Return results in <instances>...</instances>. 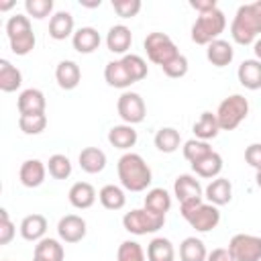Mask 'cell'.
Returning <instances> with one entry per match:
<instances>
[{"label": "cell", "instance_id": "47", "mask_svg": "<svg viewBox=\"0 0 261 261\" xmlns=\"http://www.w3.org/2000/svg\"><path fill=\"white\" fill-rule=\"evenodd\" d=\"M206 261H234V259H232V255L228 253V249H214V251L206 257Z\"/></svg>", "mask_w": 261, "mask_h": 261}, {"label": "cell", "instance_id": "14", "mask_svg": "<svg viewBox=\"0 0 261 261\" xmlns=\"http://www.w3.org/2000/svg\"><path fill=\"white\" fill-rule=\"evenodd\" d=\"M45 94L37 88H27L20 92L18 96V112L20 116H27V114H45Z\"/></svg>", "mask_w": 261, "mask_h": 261}, {"label": "cell", "instance_id": "19", "mask_svg": "<svg viewBox=\"0 0 261 261\" xmlns=\"http://www.w3.org/2000/svg\"><path fill=\"white\" fill-rule=\"evenodd\" d=\"M67 198H69V204L73 208H80V210H86L90 206H94L96 202V190L92 184L88 181H75L69 192H67Z\"/></svg>", "mask_w": 261, "mask_h": 261}, {"label": "cell", "instance_id": "32", "mask_svg": "<svg viewBox=\"0 0 261 261\" xmlns=\"http://www.w3.org/2000/svg\"><path fill=\"white\" fill-rule=\"evenodd\" d=\"M192 169H194V173H196L198 177L212 179V177H216V175L222 171V157H220L216 151H212V153L206 155L204 159L192 163Z\"/></svg>", "mask_w": 261, "mask_h": 261}, {"label": "cell", "instance_id": "40", "mask_svg": "<svg viewBox=\"0 0 261 261\" xmlns=\"http://www.w3.org/2000/svg\"><path fill=\"white\" fill-rule=\"evenodd\" d=\"M145 251L137 241H122L116 253V261H145Z\"/></svg>", "mask_w": 261, "mask_h": 261}, {"label": "cell", "instance_id": "45", "mask_svg": "<svg viewBox=\"0 0 261 261\" xmlns=\"http://www.w3.org/2000/svg\"><path fill=\"white\" fill-rule=\"evenodd\" d=\"M245 161H247L255 171L261 169V143H251V145L245 149Z\"/></svg>", "mask_w": 261, "mask_h": 261}, {"label": "cell", "instance_id": "50", "mask_svg": "<svg viewBox=\"0 0 261 261\" xmlns=\"http://www.w3.org/2000/svg\"><path fill=\"white\" fill-rule=\"evenodd\" d=\"M12 6H14V2H6V4H0V10H8Z\"/></svg>", "mask_w": 261, "mask_h": 261}, {"label": "cell", "instance_id": "48", "mask_svg": "<svg viewBox=\"0 0 261 261\" xmlns=\"http://www.w3.org/2000/svg\"><path fill=\"white\" fill-rule=\"evenodd\" d=\"M253 51H255V59L261 61V39H257V41L253 43Z\"/></svg>", "mask_w": 261, "mask_h": 261}, {"label": "cell", "instance_id": "22", "mask_svg": "<svg viewBox=\"0 0 261 261\" xmlns=\"http://www.w3.org/2000/svg\"><path fill=\"white\" fill-rule=\"evenodd\" d=\"M237 77L241 82L243 88L247 90H259L261 88V61L257 59H245L239 69H237Z\"/></svg>", "mask_w": 261, "mask_h": 261}, {"label": "cell", "instance_id": "25", "mask_svg": "<svg viewBox=\"0 0 261 261\" xmlns=\"http://www.w3.org/2000/svg\"><path fill=\"white\" fill-rule=\"evenodd\" d=\"M206 57H208V61H210L214 67H224V65H228V63L232 61L234 51H232V45H230L228 41L216 39V41H212V43L208 45Z\"/></svg>", "mask_w": 261, "mask_h": 261}, {"label": "cell", "instance_id": "20", "mask_svg": "<svg viewBox=\"0 0 261 261\" xmlns=\"http://www.w3.org/2000/svg\"><path fill=\"white\" fill-rule=\"evenodd\" d=\"M73 37V16L67 10H59L49 18V37L55 41H65L67 37Z\"/></svg>", "mask_w": 261, "mask_h": 261}, {"label": "cell", "instance_id": "16", "mask_svg": "<svg viewBox=\"0 0 261 261\" xmlns=\"http://www.w3.org/2000/svg\"><path fill=\"white\" fill-rule=\"evenodd\" d=\"M45 173H47V167H45L43 161H39V159H27L20 165L18 177H20V184L24 188H39L45 181Z\"/></svg>", "mask_w": 261, "mask_h": 261}, {"label": "cell", "instance_id": "6", "mask_svg": "<svg viewBox=\"0 0 261 261\" xmlns=\"http://www.w3.org/2000/svg\"><path fill=\"white\" fill-rule=\"evenodd\" d=\"M247 114H249V100L245 96L232 94V96L224 98L216 110L220 130H234L247 118Z\"/></svg>", "mask_w": 261, "mask_h": 261}, {"label": "cell", "instance_id": "2", "mask_svg": "<svg viewBox=\"0 0 261 261\" xmlns=\"http://www.w3.org/2000/svg\"><path fill=\"white\" fill-rule=\"evenodd\" d=\"M259 33H261V0L239 6L230 24L232 41L239 45H251L257 41Z\"/></svg>", "mask_w": 261, "mask_h": 261}, {"label": "cell", "instance_id": "21", "mask_svg": "<svg viewBox=\"0 0 261 261\" xmlns=\"http://www.w3.org/2000/svg\"><path fill=\"white\" fill-rule=\"evenodd\" d=\"M45 232H47V218L43 214H29L22 218L20 222V237L24 241H31V243H39L41 239H45Z\"/></svg>", "mask_w": 261, "mask_h": 261}, {"label": "cell", "instance_id": "7", "mask_svg": "<svg viewBox=\"0 0 261 261\" xmlns=\"http://www.w3.org/2000/svg\"><path fill=\"white\" fill-rule=\"evenodd\" d=\"M163 224H165V216L153 214L147 208H135L122 216L124 230H128L130 234H137V237L157 232L159 228H163Z\"/></svg>", "mask_w": 261, "mask_h": 261}, {"label": "cell", "instance_id": "31", "mask_svg": "<svg viewBox=\"0 0 261 261\" xmlns=\"http://www.w3.org/2000/svg\"><path fill=\"white\" fill-rule=\"evenodd\" d=\"M22 84V73L18 67H14L8 59H0V90L2 92H14Z\"/></svg>", "mask_w": 261, "mask_h": 261}, {"label": "cell", "instance_id": "13", "mask_svg": "<svg viewBox=\"0 0 261 261\" xmlns=\"http://www.w3.org/2000/svg\"><path fill=\"white\" fill-rule=\"evenodd\" d=\"M130 43H133V33L128 27L124 24H114L108 29V35H106V47L110 53H116V55H126V51L130 49Z\"/></svg>", "mask_w": 261, "mask_h": 261}, {"label": "cell", "instance_id": "27", "mask_svg": "<svg viewBox=\"0 0 261 261\" xmlns=\"http://www.w3.org/2000/svg\"><path fill=\"white\" fill-rule=\"evenodd\" d=\"M108 143L116 149H130L137 145V130L130 124H116L108 130Z\"/></svg>", "mask_w": 261, "mask_h": 261}, {"label": "cell", "instance_id": "39", "mask_svg": "<svg viewBox=\"0 0 261 261\" xmlns=\"http://www.w3.org/2000/svg\"><path fill=\"white\" fill-rule=\"evenodd\" d=\"M47 126V116L45 114H27L18 118V128L24 135H41Z\"/></svg>", "mask_w": 261, "mask_h": 261}, {"label": "cell", "instance_id": "11", "mask_svg": "<svg viewBox=\"0 0 261 261\" xmlns=\"http://www.w3.org/2000/svg\"><path fill=\"white\" fill-rule=\"evenodd\" d=\"M88 232L86 220L77 214H67L57 222V234L63 243H80Z\"/></svg>", "mask_w": 261, "mask_h": 261}, {"label": "cell", "instance_id": "52", "mask_svg": "<svg viewBox=\"0 0 261 261\" xmlns=\"http://www.w3.org/2000/svg\"><path fill=\"white\" fill-rule=\"evenodd\" d=\"M33 261H37V259H33Z\"/></svg>", "mask_w": 261, "mask_h": 261}, {"label": "cell", "instance_id": "4", "mask_svg": "<svg viewBox=\"0 0 261 261\" xmlns=\"http://www.w3.org/2000/svg\"><path fill=\"white\" fill-rule=\"evenodd\" d=\"M226 29V16L220 8L208 10L198 14L196 22L192 24V41L196 45H210L212 41H216L220 37V33H224Z\"/></svg>", "mask_w": 261, "mask_h": 261}, {"label": "cell", "instance_id": "1", "mask_svg": "<svg viewBox=\"0 0 261 261\" xmlns=\"http://www.w3.org/2000/svg\"><path fill=\"white\" fill-rule=\"evenodd\" d=\"M116 169H118V179L122 188L128 192H143L153 181L151 167L139 153H124L118 159Z\"/></svg>", "mask_w": 261, "mask_h": 261}, {"label": "cell", "instance_id": "38", "mask_svg": "<svg viewBox=\"0 0 261 261\" xmlns=\"http://www.w3.org/2000/svg\"><path fill=\"white\" fill-rule=\"evenodd\" d=\"M212 153V147L208 145V141H200V139H190L184 143V157L190 163H196L200 159H204L206 155Z\"/></svg>", "mask_w": 261, "mask_h": 261}, {"label": "cell", "instance_id": "23", "mask_svg": "<svg viewBox=\"0 0 261 261\" xmlns=\"http://www.w3.org/2000/svg\"><path fill=\"white\" fill-rule=\"evenodd\" d=\"M104 80H106L108 86L120 88V90H124L130 84H135L133 77L128 75L126 67L122 65V59H114V61H108L106 63V67H104Z\"/></svg>", "mask_w": 261, "mask_h": 261}, {"label": "cell", "instance_id": "17", "mask_svg": "<svg viewBox=\"0 0 261 261\" xmlns=\"http://www.w3.org/2000/svg\"><path fill=\"white\" fill-rule=\"evenodd\" d=\"M204 198L210 202V204H214V206H224V204H228L230 200H232V184L226 179V177H214L208 186H206V190H204Z\"/></svg>", "mask_w": 261, "mask_h": 261}, {"label": "cell", "instance_id": "33", "mask_svg": "<svg viewBox=\"0 0 261 261\" xmlns=\"http://www.w3.org/2000/svg\"><path fill=\"white\" fill-rule=\"evenodd\" d=\"M98 198H100V204H102L106 210H120V208H124V204H126L124 190L118 188V186H114V184L104 186V188L98 192Z\"/></svg>", "mask_w": 261, "mask_h": 261}, {"label": "cell", "instance_id": "41", "mask_svg": "<svg viewBox=\"0 0 261 261\" xmlns=\"http://www.w3.org/2000/svg\"><path fill=\"white\" fill-rule=\"evenodd\" d=\"M24 10H27L29 16L41 20V18H45V16L51 14V10H53V0H27V2H24Z\"/></svg>", "mask_w": 261, "mask_h": 261}, {"label": "cell", "instance_id": "42", "mask_svg": "<svg viewBox=\"0 0 261 261\" xmlns=\"http://www.w3.org/2000/svg\"><path fill=\"white\" fill-rule=\"evenodd\" d=\"M112 8L120 18H133L141 10V0H112Z\"/></svg>", "mask_w": 261, "mask_h": 261}, {"label": "cell", "instance_id": "30", "mask_svg": "<svg viewBox=\"0 0 261 261\" xmlns=\"http://www.w3.org/2000/svg\"><path fill=\"white\" fill-rule=\"evenodd\" d=\"M175 259V249L169 239L155 237L147 245V261H173Z\"/></svg>", "mask_w": 261, "mask_h": 261}, {"label": "cell", "instance_id": "43", "mask_svg": "<svg viewBox=\"0 0 261 261\" xmlns=\"http://www.w3.org/2000/svg\"><path fill=\"white\" fill-rule=\"evenodd\" d=\"M163 73L167 75V77H184L186 73H188V59H186V55H177V57H173L169 63H165L163 67Z\"/></svg>", "mask_w": 261, "mask_h": 261}, {"label": "cell", "instance_id": "46", "mask_svg": "<svg viewBox=\"0 0 261 261\" xmlns=\"http://www.w3.org/2000/svg\"><path fill=\"white\" fill-rule=\"evenodd\" d=\"M190 6H192L194 10H198L200 14L218 8V6H216V0H190Z\"/></svg>", "mask_w": 261, "mask_h": 261}, {"label": "cell", "instance_id": "3", "mask_svg": "<svg viewBox=\"0 0 261 261\" xmlns=\"http://www.w3.org/2000/svg\"><path fill=\"white\" fill-rule=\"evenodd\" d=\"M179 212L186 218V222L196 228L198 232H208L218 226L220 222V210L214 204H206L204 200H194L188 204H179Z\"/></svg>", "mask_w": 261, "mask_h": 261}, {"label": "cell", "instance_id": "9", "mask_svg": "<svg viewBox=\"0 0 261 261\" xmlns=\"http://www.w3.org/2000/svg\"><path fill=\"white\" fill-rule=\"evenodd\" d=\"M228 253L234 261H261V237L255 234H234L228 241Z\"/></svg>", "mask_w": 261, "mask_h": 261}, {"label": "cell", "instance_id": "12", "mask_svg": "<svg viewBox=\"0 0 261 261\" xmlns=\"http://www.w3.org/2000/svg\"><path fill=\"white\" fill-rule=\"evenodd\" d=\"M173 196L179 200V204H188L194 200H202V186L200 181L190 175V173H181L175 177L173 181Z\"/></svg>", "mask_w": 261, "mask_h": 261}, {"label": "cell", "instance_id": "18", "mask_svg": "<svg viewBox=\"0 0 261 261\" xmlns=\"http://www.w3.org/2000/svg\"><path fill=\"white\" fill-rule=\"evenodd\" d=\"M100 33L94 29V27H82L73 33L71 37V45L77 53H94L98 47H100Z\"/></svg>", "mask_w": 261, "mask_h": 261}, {"label": "cell", "instance_id": "36", "mask_svg": "<svg viewBox=\"0 0 261 261\" xmlns=\"http://www.w3.org/2000/svg\"><path fill=\"white\" fill-rule=\"evenodd\" d=\"M122 65L126 67L128 75L133 77V82H141L147 77L149 73V67H147V61L141 57V55H135V53H126L122 57Z\"/></svg>", "mask_w": 261, "mask_h": 261}, {"label": "cell", "instance_id": "34", "mask_svg": "<svg viewBox=\"0 0 261 261\" xmlns=\"http://www.w3.org/2000/svg\"><path fill=\"white\" fill-rule=\"evenodd\" d=\"M179 143H181V137H179V130H175L173 126H163L155 133V147L161 151V153H173L179 149Z\"/></svg>", "mask_w": 261, "mask_h": 261}, {"label": "cell", "instance_id": "28", "mask_svg": "<svg viewBox=\"0 0 261 261\" xmlns=\"http://www.w3.org/2000/svg\"><path fill=\"white\" fill-rule=\"evenodd\" d=\"M80 167L86 173H100L106 167V153L98 147H86L80 151Z\"/></svg>", "mask_w": 261, "mask_h": 261}, {"label": "cell", "instance_id": "44", "mask_svg": "<svg viewBox=\"0 0 261 261\" xmlns=\"http://www.w3.org/2000/svg\"><path fill=\"white\" fill-rule=\"evenodd\" d=\"M14 232H16V228H14L8 212H6V208H2L0 210V245H8L14 239Z\"/></svg>", "mask_w": 261, "mask_h": 261}, {"label": "cell", "instance_id": "51", "mask_svg": "<svg viewBox=\"0 0 261 261\" xmlns=\"http://www.w3.org/2000/svg\"><path fill=\"white\" fill-rule=\"evenodd\" d=\"M255 181H257V186H259V190H261V169L257 171V175H255Z\"/></svg>", "mask_w": 261, "mask_h": 261}, {"label": "cell", "instance_id": "10", "mask_svg": "<svg viewBox=\"0 0 261 261\" xmlns=\"http://www.w3.org/2000/svg\"><path fill=\"white\" fill-rule=\"evenodd\" d=\"M116 108H118V116L124 120V124H130V126L143 122L145 114H147L145 100L137 92H122L118 96Z\"/></svg>", "mask_w": 261, "mask_h": 261}, {"label": "cell", "instance_id": "37", "mask_svg": "<svg viewBox=\"0 0 261 261\" xmlns=\"http://www.w3.org/2000/svg\"><path fill=\"white\" fill-rule=\"evenodd\" d=\"M47 169H49V175L51 177H55V179H67L71 175V161H69V157H65L61 153H55V155L49 157Z\"/></svg>", "mask_w": 261, "mask_h": 261}, {"label": "cell", "instance_id": "15", "mask_svg": "<svg viewBox=\"0 0 261 261\" xmlns=\"http://www.w3.org/2000/svg\"><path fill=\"white\" fill-rule=\"evenodd\" d=\"M55 80L59 84L61 90H73L77 88L80 80H82V71H80V65L71 59H63L57 63L55 67Z\"/></svg>", "mask_w": 261, "mask_h": 261}, {"label": "cell", "instance_id": "26", "mask_svg": "<svg viewBox=\"0 0 261 261\" xmlns=\"http://www.w3.org/2000/svg\"><path fill=\"white\" fill-rule=\"evenodd\" d=\"M218 133H220V124H218L216 112L204 110V112L200 114V118L194 122V135H196V139H200V141H210V139H214Z\"/></svg>", "mask_w": 261, "mask_h": 261}, {"label": "cell", "instance_id": "29", "mask_svg": "<svg viewBox=\"0 0 261 261\" xmlns=\"http://www.w3.org/2000/svg\"><path fill=\"white\" fill-rule=\"evenodd\" d=\"M143 208H147V210L153 212V214L165 216V214L169 212V208H171V196H169L167 190H163V188H153V190L147 192V196H145V206H143Z\"/></svg>", "mask_w": 261, "mask_h": 261}, {"label": "cell", "instance_id": "24", "mask_svg": "<svg viewBox=\"0 0 261 261\" xmlns=\"http://www.w3.org/2000/svg\"><path fill=\"white\" fill-rule=\"evenodd\" d=\"M33 259H37V261H63L65 259L63 245L57 239H47L45 237L35 245Z\"/></svg>", "mask_w": 261, "mask_h": 261}, {"label": "cell", "instance_id": "5", "mask_svg": "<svg viewBox=\"0 0 261 261\" xmlns=\"http://www.w3.org/2000/svg\"><path fill=\"white\" fill-rule=\"evenodd\" d=\"M6 37L10 41V49L14 55H29L35 49V33L31 29V20L24 14H14L6 22Z\"/></svg>", "mask_w": 261, "mask_h": 261}, {"label": "cell", "instance_id": "8", "mask_svg": "<svg viewBox=\"0 0 261 261\" xmlns=\"http://www.w3.org/2000/svg\"><path fill=\"white\" fill-rule=\"evenodd\" d=\"M145 51H147V57H149V61H153V63H157V65H165V63H169L173 57H177L179 55V51H177V47H175V43L171 41V37H167L165 33H149L147 37H145Z\"/></svg>", "mask_w": 261, "mask_h": 261}, {"label": "cell", "instance_id": "35", "mask_svg": "<svg viewBox=\"0 0 261 261\" xmlns=\"http://www.w3.org/2000/svg\"><path fill=\"white\" fill-rule=\"evenodd\" d=\"M208 253H206V247L200 239L196 237H188L181 241L179 245V259L181 261H206Z\"/></svg>", "mask_w": 261, "mask_h": 261}, {"label": "cell", "instance_id": "49", "mask_svg": "<svg viewBox=\"0 0 261 261\" xmlns=\"http://www.w3.org/2000/svg\"><path fill=\"white\" fill-rule=\"evenodd\" d=\"M82 6H88V8H98V6H100V0H96V2H82Z\"/></svg>", "mask_w": 261, "mask_h": 261}]
</instances>
